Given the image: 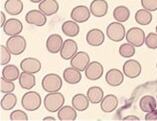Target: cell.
<instances>
[{
	"label": "cell",
	"instance_id": "15",
	"mask_svg": "<svg viewBox=\"0 0 157 121\" xmlns=\"http://www.w3.org/2000/svg\"><path fill=\"white\" fill-rule=\"evenodd\" d=\"M105 36L101 29L94 28L90 30L86 34V43L93 47H98L104 44Z\"/></svg>",
	"mask_w": 157,
	"mask_h": 121
},
{
	"label": "cell",
	"instance_id": "25",
	"mask_svg": "<svg viewBox=\"0 0 157 121\" xmlns=\"http://www.w3.org/2000/svg\"><path fill=\"white\" fill-rule=\"evenodd\" d=\"M62 31L66 36L74 38V37H77L80 33V26L76 21L69 20L64 22L62 25Z\"/></svg>",
	"mask_w": 157,
	"mask_h": 121
},
{
	"label": "cell",
	"instance_id": "34",
	"mask_svg": "<svg viewBox=\"0 0 157 121\" xmlns=\"http://www.w3.org/2000/svg\"><path fill=\"white\" fill-rule=\"evenodd\" d=\"M11 55L12 54L7 49L6 46H0V65L2 66L8 65V62L11 60Z\"/></svg>",
	"mask_w": 157,
	"mask_h": 121
},
{
	"label": "cell",
	"instance_id": "24",
	"mask_svg": "<svg viewBox=\"0 0 157 121\" xmlns=\"http://www.w3.org/2000/svg\"><path fill=\"white\" fill-rule=\"evenodd\" d=\"M19 85L23 89L30 90L36 85V78L34 74L27 72L21 73L19 77Z\"/></svg>",
	"mask_w": 157,
	"mask_h": 121
},
{
	"label": "cell",
	"instance_id": "20",
	"mask_svg": "<svg viewBox=\"0 0 157 121\" xmlns=\"http://www.w3.org/2000/svg\"><path fill=\"white\" fill-rule=\"evenodd\" d=\"M39 9L46 16H52L59 11V3L57 0H43L39 3Z\"/></svg>",
	"mask_w": 157,
	"mask_h": 121
},
{
	"label": "cell",
	"instance_id": "44",
	"mask_svg": "<svg viewBox=\"0 0 157 121\" xmlns=\"http://www.w3.org/2000/svg\"><path fill=\"white\" fill-rule=\"evenodd\" d=\"M155 29H156V33H157V25H156V28Z\"/></svg>",
	"mask_w": 157,
	"mask_h": 121
},
{
	"label": "cell",
	"instance_id": "22",
	"mask_svg": "<svg viewBox=\"0 0 157 121\" xmlns=\"http://www.w3.org/2000/svg\"><path fill=\"white\" fill-rule=\"evenodd\" d=\"M77 111L73 105H64L58 111V118L61 121H74L77 119Z\"/></svg>",
	"mask_w": 157,
	"mask_h": 121
},
{
	"label": "cell",
	"instance_id": "39",
	"mask_svg": "<svg viewBox=\"0 0 157 121\" xmlns=\"http://www.w3.org/2000/svg\"><path fill=\"white\" fill-rule=\"evenodd\" d=\"M145 120L147 121H157V108L150 112H147L145 115Z\"/></svg>",
	"mask_w": 157,
	"mask_h": 121
},
{
	"label": "cell",
	"instance_id": "45",
	"mask_svg": "<svg viewBox=\"0 0 157 121\" xmlns=\"http://www.w3.org/2000/svg\"><path fill=\"white\" fill-rule=\"evenodd\" d=\"M156 68H157V62H156Z\"/></svg>",
	"mask_w": 157,
	"mask_h": 121
},
{
	"label": "cell",
	"instance_id": "11",
	"mask_svg": "<svg viewBox=\"0 0 157 121\" xmlns=\"http://www.w3.org/2000/svg\"><path fill=\"white\" fill-rule=\"evenodd\" d=\"M23 30V24L19 19L11 18L6 21L5 25L3 27V31L7 36H17L21 34Z\"/></svg>",
	"mask_w": 157,
	"mask_h": 121
},
{
	"label": "cell",
	"instance_id": "19",
	"mask_svg": "<svg viewBox=\"0 0 157 121\" xmlns=\"http://www.w3.org/2000/svg\"><path fill=\"white\" fill-rule=\"evenodd\" d=\"M118 106V99L114 94H107L101 102V109L105 113L114 111Z\"/></svg>",
	"mask_w": 157,
	"mask_h": 121
},
{
	"label": "cell",
	"instance_id": "23",
	"mask_svg": "<svg viewBox=\"0 0 157 121\" xmlns=\"http://www.w3.org/2000/svg\"><path fill=\"white\" fill-rule=\"evenodd\" d=\"M90 99L88 95L82 93H77L72 98V105L76 108L78 111H85L88 109L90 105Z\"/></svg>",
	"mask_w": 157,
	"mask_h": 121
},
{
	"label": "cell",
	"instance_id": "14",
	"mask_svg": "<svg viewBox=\"0 0 157 121\" xmlns=\"http://www.w3.org/2000/svg\"><path fill=\"white\" fill-rule=\"evenodd\" d=\"M78 53V44L72 39H67L64 41L63 47L60 51V55L62 59L64 60H71L72 58Z\"/></svg>",
	"mask_w": 157,
	"mask_h": 121
},
{
	"label": "cell",
	"instance_id": "40",
	"mask_svg": "<svg viewBox=\"0 0 157 121\" xmlns=\"http://www.w3.org/2000/svg\"><path fill=\"white\" fill-rule=\"evenodd\" d=\"M0 21H1V22H0V27L1 28H3L4 27V25H5V23H6V17H5V14L3 13V11H1L0 12Z\"/></svg>",
	"mask_w": 157,
	"mask_h": 121
},
{
	"label": "cell",
	"instance_id": "35",
	"mask_svg": "<svg viewBox=\"0 0 157 121\" xmlns=\"http://www.w3.org/2000/svg\"><path fill=\"white\" fill-rule=\"evenodd\" d=\"M14 89H15L14 82L5 80V78L1 77V80H0V91L2 93H13Z\"/></svg>",
	"mask_w": 157,
	"mask_h": 121
},
{
	"label": "cell",
	"instance_id": "26",
	"mask_svg": "<svg viewBox=\"0 0 157 121\" xmlns=\"http://www.w3.org/2000/svg\"><path fill=\"white\" fill-rule=\"evenodd\" d=\"M4 9L10 15H18L23 11V3L21 0H6Z\"/></svg>",
	"mask_w": 157,
	"mask_h": 121
},
{
	"label": "cell",
	"instance_id": "3",
	"mask_svg": "<svg viewBox=\"0 0 157 121\" xmlns=\"http://www.w3.org/2000/svg\"><path fill=\"white\" fill-rule=\"evenodd\" d=\"M6 47L9 50L12 55H21L22 53L25 52L27 48L26 40L23 36L17 35V36H11L6 41Z\"/></svg>",
	"mask_w": 157,
	"mask_h": 121
},
{
	"label": "cell",
	"instance_id": "36",
	"mask_svg": "<svg viewBox=\"0 0 157 121\" xmlns=\"http://www.w3.org/2000/svg\"><path fill=\"white\" fill-rule=\"evenodd\" d=\"M145 45L148 49H151V50L157 49V33L151 32L148 35H146Z\"/></svg>",
	"mask_w": 157,
	"mask_h": 121
},
{
	"label": "cell",
	"instance_id": "18",
	"mask_svg": "<svg viewBox=\"0 0 157 121\" xmlns=\"http://www.w3.org/2000/svg\"><path fill=\"white\" fill-rule=\"evenodd\" d=\"M63 44V38L59 34H53L48 37L46 41V48L48 52H50L51 54H57L61 51Z\"/></svg>",
	"mask_w": 157,
	"mask_h": 121
},
{
	"label": "cell",
	"instance_id": "30",
	"mask_svg": "<svg viewBox=\"0 0 157 121\" xmlns=\"http://www.w3.org/2000/svg\"><path fill=\"white\" fill-rule=\"evenodd\" d=\"M152 13L151 11H148L146 9H139L136 11V13L134 15V19L139 25L141 26H146V25H149L152 21Z\"/></svg>",
	"mask_w": 157,
	"mask_h": 121
},
{
	"label": "cell",
	"instance_id": "42",
	"mask_svg": "<svg viewBox=\"0 0 157 121\" xmlns=\"http://www.w3.org/2000/svg\"><path fill=\"white\" fill-rule=\"evenodd\" d=\"M44 120H45V121H47V120H52V121H55V120H56V118L52 117V116H48V117H45V118H44Z\"/></svg>",
	"mask_w": 157,
	"mask_h": 121
},
{
	"label": "cell",
	"instance_id": "46",
	"mask_svg": "<svg viewBox=\"0 0 157 121\" xmlns=\"http://www.w3.org/2000/svg\"><path fill=\"white\" fill-rule=\"evenodd\" d=\"M156 99H157V94H156Z\"/></svg>",
	"mask_w": 157,
	"mask_h": 121
},
{
	"label": "cell",
	"instance_id": "2",
	"mask_svg": "<svg viewBox=\"0 0 157 121\" xmlns=\"http://www.w3.org/2000/svg\"><path fill=\"white\" fill-rule=\"evenodd\" d=\"M21 104L24 109L28 111H35L39 109L42 104V98L41 95L37 91H28L22 96Z\"/></svg>",
	"mask_w": 157,
	"mask_h": 121
},
{
	"label": "cell",
	"instance_id": "29",
	"mask_svg": "<svg viewBox=\"0 0 157 121\" xmlns=\"http://www.w3.org/2000/svg\"><path fill=\"white\" fill-rule=\"evenodd\" d=\"M1 74H2V78L11 81H15L16 80H18L20 74H21L19 73V69L14 65L4 66Z\"/></svg>",
	"mask_w": 157,
	"mask_h": 121
},
{
	"label": "cell",
	"instance_id": "8",
	"mask_svg": "<svg viewBox=\"0 0 157 121\" xmlns=\"http://www.w3.org/2000/svg\"><path fill=\"white\" fill-rule=\"evenodd\" d=\"M25 21L30 25H34L37 27H43L47 22V16L40 9H33L27 12L25 15Z\"/></svg>",
	"mask_w": 157,
	"mask_h": 121
},
{
	"label": "cell",
	"instance_id": "33",
	"mask_svg": "<svg viewBox=\"0 0 157 121\" xmlns=\"http://www.w3.org/2000/svg\"><path fill=\"white\" fill-rule=\"evenodd\" d=\"M119 55L125 59H130L135 55V47L130 43H124L119 47Z\"/></svg>",
	"mask_w": 157,
	"mask_h": 121
},
{
	"label": "cell",
	"instance_id": "31",
	"mask_svg": "<svg viewBox=\"0 0 157 121\" xmlns=\"http://www.w3.org/2000/svg\"><path fill=\"white\" fill-rule=\"evenodd\" d=\"M17 104V96L13 93H8L3 95L0 102V106L3 110H11Z\"/></svg>",
	"mask_w": 157,
	"mask_h": 121
},
{
	"label": "cell",
	"instance_id": "27",
	"mask_svg": "<svg viewBox=\"0 0 157 121\" xmlns=\"http://www.w3.org/2000/svg\"><path fill=\"white\" fill-rule=\"evenodd\" d=\"M157 105V99L152 95H144L139 100V107L143 112H150L154 110Z\"/></svg>",
	"mask_w": 157,
	"mask_h": 121
},
{
	"label": "cell",
	"instance_id": "13",
	"mask_svg": "<svg viewBox=\"0 0 157 121\" xmlns=\"http://www.w3.org/2000/svg\"><path fill=\"white\" fill-rule=\"evenodd\" d=\"M90 10L92 15L97 18H101L107 14L109 3L105 0H93L90 5Z\"/></svg>",
	"mask_w": 157,
	"mask_h": 121
},
{
	"label": "cell",
	"instance_id": "43",
	"mask_svg": "<svg viewBox=\"0 0 157 121\" xmlns=\"http://www.w3.org/2000/svg\"><path fill=\"white\" fill-rule=\"evenodd\" d=\"M41 1H43V0H30V2L32 3H40Z\"/></svg>",
	"mask_w": 157,
	"mask_h": 121
},
{
	"label": "cell",
	"instance_id": "7",
	"mask_svg": "<svg viewBox=\"0 0 157 121\" xmlns=\"http://www.w3.org/2000/svg\"><path fill=\"white\" fill-rule=\"evenodd\" d=\"M122 72L124 76L129 78H136L141 74V65L136 60H127L122 66Z\"/></svg>",
	"mask_w": 157,
	"mask_h": 121
},
{
	"label": "cell",
	"instance_id": "32",
	"mask_svg": "<svg viewBox=\"0 0 157 121\" xmlns=\"http://www.w3.org/2000/svg\"><path fill=\"white\" fill-rule=\"evenodd\" d=\"M113 15V18L117 20V22L123 23V22H126V21L129 19L130 11L126 6L121 5L114 8Z\"/></svg>",
	"mask_w": 157,
	"mask_h": 121
},
{
	"label": "cell",
	"instance_id": "12",
	"mask_svg": "<svg viewBox=\"0 0 157 121\" xmlns=\"http://www.w3.org/2000/svg\"><path fill=\"white\" fill-rule=\"evenodd\" d=\"M90 10L85 5H78L73 8L71 12V19L78 23L86 22L90 17Z\"/></svg>",
	"mask_w": 157,
	"mask_h": 121
},
{
	"label": "cell",
	"instance_id": "10",
	"mask_svg": "<svg viewBox=\"0 0 157 121\" xmlns=\"http://www.w3.org/2000/svg\"><path fill=\"white\" fill-rule=\"evenodd\" d=\"M90 59L88 53L84 51L78 52L71 59V66L78 70L80 72H85L86 66L90 65Z\"/></svg>",
	"mask_w": 157,
	"mask_h": 121
},
{
	"label": "cell",
	"instance_id": "37",
	"mask_svg": "<svg viewBox=\"0 0 157 121\" xmlns=\"http://www.w3.org/2000/svg\"><path fill=\"white\" fill-rule=\"evenodd\" d=\"M10 120H12V121H27L28 115L26 114L25 111L17 109V110H14L11 112Z\"/></svg>",
	"mask_w": 157,
	"mask_h": 121
},
{
	"label": "cell",
	"instance_id": "16",
	"mask_svg": "<svg viewBox=\"0 0 157 121\" xmlns=\"http://www.w3.org/2000/svg\"><path fill=\"white\" fill-rule=\"evenodd\" d=\"M41 68H42L41 62L38 59H35V58H26L20 62V69L23 72H27L30 74H35L39 73L41 70Z\"/></svg>",
	"mask_w": 157,
	"mask_h": 121
},
{
	"label": "cell",
	"instance_id": "17",
	"mask_svg": "<svg viewBox=\"0 0 157 121\" xmlns=\"http://www.w3.org/2000/svg\"><path fill=\"white\" fill-rule=\"evenodd\" d=\"M124 80V74L118 69H111L105 74V81L110 86H119Z\"/></svg>",
	"mask_w": 157,
	"mask_h": 121
},
{
	"label": "cell",
	"instance_id": "21",
	"mask_svg": "<svg viewBox=\"0 0 157 121\" xmlns=\"http://www.w3.org/2000/svg\"><path fill=\"white\" fill-rule=\"evenodd\" d=\"M82 72L78 70L73 68H67L63 73V78L66 82H68L69 85H77L82 80Z\"/></svg>",
	"mask_w": 157,
	"mask_h": 121
},
{
	"label": "cell",
	"instance_id": "28",
	"mask_svg": "<svg viewBox=\"0 0 157 121\" xmlns=\"http://www.w3.org/2000/svg\"><path fill=\"white\" fill-rule=\"evenodd\" d=\"M86 95H88L90 103H93V104L101 103L102 98L105 97L104 90H102L100 86H90L88 89Z\"/></svg>",
	"mask_w": 157,
	"mask_h": 121
},
{
	"label": "cell",
	"instance_id": "5",
	"mask_svg": "<svg viewBox=\"0 0 157 121\" xmlns=\"http://www.w3.org/2000/svg\"><path fill=\"white\" fill-rule=\"evenodd\" d=\"M125 28L121 22H113L106 27L107 38L113 42H121L125 38Z\"/></svg>",
	"mask_w": 157,
	"mask_h": 121
},
{
	"label": "cell",
	"instance_id": "6",
	"mask_svg": "<svg viewBox=\"0 0 157 121\" xmlns=\"http://www.w3.org/2000/svg\"><path fill=\"white\" fill-rule=\"evenodd\" d=\"M145 33L141 28L132 27L126 32L125 39L128 43L132 44L134 47H141L143 44H145Z\"/></svg>",
	"mask_w": 157,
	"mask_h": 121
},
{
	"label": "cell",
	"instance_id": "9",
	"mask_svg": "<svg viewBox=\"0 0 157 121\" xmlns=\"http://www.w3.org/2000/svg\"><path fill=\"white\" fill-rule=\"evenodd\" d=\"M86 78L90 81H98L104 74V66L100 62H90L85 70Z\"/></svg>",
	"mask_w": 157,
	"mask_h": 121
},
{
	"label": "cell",
	"instance_id": "1",
	"mask_svg": "<svg viewBox=\"0 0 157 121\" xmlns=\"http://www.w3.org/2000/svg\"><path fill=\"white\" fill-rule=\"evenodd\" d=\"M65 104V97L60 91L57 93H48V94L44 97V106L46 110L54 113L58 112L60 108H62Z\"/></svg>",
	"mask_w": 157,
	"mask_h": 121
},
{
	"label": "cell",
	"instance_id": "38",
	"mask_svg": "<svg viewBox=\"0 0 157 121\" xmlns=\"http://www.w3.org/2000/svg\"><path fill=\"white\" fill-rule=\"evenodd\" d=\"M141 5L148 11H157V0H141Z\"/></svg>",
	"mask_w": 157,
	"mask_h": 121
},
{
	"label": "cell",
	"instance_id": "4",
	"mask_svg": "<svg viewBox=\"0 0 157 121\" xmlns=\"http://www.w3.org/2000/svg\"><path fill=\"white\" fill-rule=\"evenodd\" d=\"M63 86V81L57 74H48L42 80V87L47 93H57Z\"/></svg>",
	"mask_w": 157,
	"mask_h": 121
},
{
	"label": "cell",
	"instance_id": "41",
	"mask_svg": "<svg viewBox=\"0 0 157 121\" xmlns=\"http://www.w3.org/2000/svg\"><path fill=\"white\" fill-rule=\"evenodd\" d=\"M124 121H127V120H132V121H139L140 118L138 116H135V115H128V116H125L124 118H123Z\"/></svg>",
	"mask_w": 157,
	"mask_h": 121
}]
</instances>
